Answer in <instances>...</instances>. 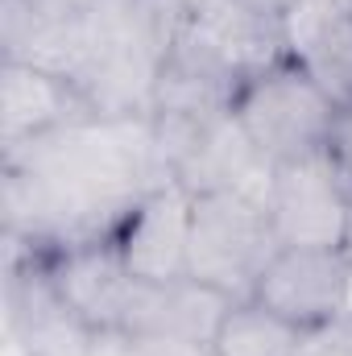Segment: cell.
Instances as JSON below:
<instances>
[{
    "instance_id": "13",
    "label": "cell",
    "mask_w": 352,
    "mask_h": 356,
    "mask_svg": "<svg viewBox=\"0 0 352 356\" xmlns=\"http://www.w3.org/2000/svg\"><path fill=\"white\" fill-rule=\"evenodd\" d=\"M91 356H133V336L125 327H99L91 336Z\"/></svg>"
},
{
    "instance_id": "7",
    "label": "cell",
    "mask_w": 352,
    "mask_h": 356,
    "mask_svg": "<svg viewBox=\"0 0 352 356\" xmlns=\"http://www.w3.org/2000/svg\"><path fill=\"white\" fill-rule=\"evenodd\" d=\"M46 273L58 290V298L88 323V327H120L125 302L133 290V277L120 261L112 236H88L67 241L50 261Z\"/></svg>"
},
{
    "instance_id": "1",
    "label": "cell",
    "mask_w": 352,
    "mask_h": 356,
    "mask_svg": "<svg viewBox=\"0 0 352 356\" xmlns=\"http://www.w3.org/2000/svg\"><path fill=\"white\" fill-rule=\"evenodd\" d=\"M332 112H336L332 91L294 54L253 71L232 95V120L269 166L319 154Z\"/></svg>"
},
{
    "instance_id": "14",
    "label": "cell",
    "mask_w": 352,
    "mask_h": 356,
    "mask_svg": "<svg viewBox=\"0 0 352 356\" xmlns=\"http://www.w3.org/2000/svg\"><path fill=\"white\" fill-rule=\"evenodd\" d=\"M232 4H241L245 13H253V17H262V21H278V25H282L298 0H232Z\"/></svg>"
},
{
    "instance_id": "11",
    "label": "cell",
    "mask_w": 352,
    "mask_h": 356,
    "mask_svg": "<svg viewBox=\"0 0 352 356\" xmlns=\"http://www.w3.org/2000/svg\"><path fill=\"white\" fill-rule=\"evenodd\" d=\"M303 356H352V327L349 323H332L323 332H311Z\"/></svg>"
},
{
    "instance_id": "6",
    "label": "cell",
    "mask_w": 352,
    "mask_h": 356,
    "mask_svg": "<svg viewBox=\"0 0 352 356\" xmlns=\"http://www.w3.org/2000/svg\"><path fill=\"white\" fill-rule=\"evenodd\" d=\"M232 302H241V298H232L220 286H207L191 273L175 277V282H133L120 327L129 336H175V340L211 348Z\"/></svg>"
},
{
    "instance_id": "9",
    "label": "cell",
    "mask_w": 352,
    "mask_h": 356,
    "mask_svg": "<svg viewBox=\"0 0 352 356\" xmlns=\"http://www.w3.org/2000/svg\"><path fill=\"white\" fill-rule=\"evenodd\" d=\"M303 344L307 336L298 327L265 311L257 298H241L224 315L211 340V356H303Z\"/></svg>"
},
{
    "instance_id": "5",
    "label": "cell",
    "mask_w": 352,
    "mask_h": 356,
    "mask_svg": "<svg viewBox=\"0 0 352 356\" xmlns=\"http://www.w3.org/2000/svg\"><path fill=\"white\" fill-rule=\"evenodd\" d=\"M269 224L278 245H311V249H344L349 195L319 154L273 166L269 182Z\"/></svg>"
},
{
    "instance_id": "4",
    "label": "cell",
    "mask_w": 352,
    "mask_h": 356,
    "mask_svg": "<svg viewBox=\"0 0 352 356\" xmlns=\"http://www.w3.org/2000/svg\"><path fill=\"white\" fill-rule=\"evenodd\" d=\"M112 245L133 282L186 277L191 257V191L182 182L150 186L112 228Z\"/></svg>"
},
{
    "instance_id": "10",
    "label": "cell",
    "mask_w": 352,
    "mask_h": 356,
    "mask_svg": "<svg viewBox=\"0 0 352 356\" xmlns=\"http://www.w3.org/2000/svg\"><path fill=\"white\" fill-rule=\"evenodd\" d=\"M319 162L332 170L340 191L352 199V104H336L323 141H319Z\"/></svg>"
},
{
    "instance_id": "3",
    "label": "cell",
    "mask_w": 352,
    "mask_h": 356,
    "mask_svg": "<svg viewBox=\"0 0 352 356\" xmlns=\"http://www.w3.org/2000/svg\"><path fill=\"white\" fill-rule=\"evenodd\" d=\"M344 249H311V245H278L273 257L253 282V294L265 311L298 327L303 336L340 323L344 302Z\"/></svg>"
},
{
    "instance_id": "16",
    "label": "cell",
    "mask_w": 352,
    "mask_h": 356,
    "mask_svg": "<svg viewBox=\"0 0 352 356\" xmlns=\"http://www.w3.org/2000/svg\"><path fill=\"white\" fill-rule=\"evenodd\" d=\"M344 253L352 257V199H349V224H344Z\"/></svg>"
},
{
    "instance_id": "8",
    "label": "cell",
    "mask_w": 352,
    "mask_h": 356,
    "mask_svg": "<svg viewBox=\"0 0 352 356\" xmlns=\"http://www.w3.org/2000/svg\"><path fill=\"white\" fill-rule=\"evenodd\" d=\"M0 116H4V149H13V145H29L63 124L91 120V108L83 91L75 88V79L54 75L33 63H21V58H4Z\"/></svg>"
},
{
    "instance_id": "12",
    "label": "cell",
    "mask_w": 352,
    "mask_h": 356,
    "mask_svg": "<svg viewBox=\"0 0 352 356\" xmlns=\"http://www.w3.org/2000/svg\"><path fill=\"white\" fill-rule=\"evenodd\" d=\"M133 356H211V348L175 336H133Z\"/></svg>"
},
{
    "instance_id": "15",
    "label": "cell",
    "mask_w": 352,
    "mask_h": 356,
    "mask_svg": "<svg viewBox=\"0 0 352 356\" xmlns=\"http://www.w3.org/2000/svg\"><path fill=\"white\" fill-rule=\"evenodd\" d=\"M340 323L352 327V257H349V273H344V302H340Z\"/></svg>"
},
{
    "instance_id": "2",
    "label": "cell",
    "mask_w": 352,
    "mask_h": 356,
    "mask_svg": "<svg viewBox=\"0 0 352 356\" xmlns=\"http://www.w3.org/2000/svg\"><path fill=\"white\" fill-rule=\"evenodd\" d=\"M273 249L278 236L265 199L228 186L191 195V257H186L191 277L220 286L232 298H249Z\"/></svg>"
}]
</instances>
